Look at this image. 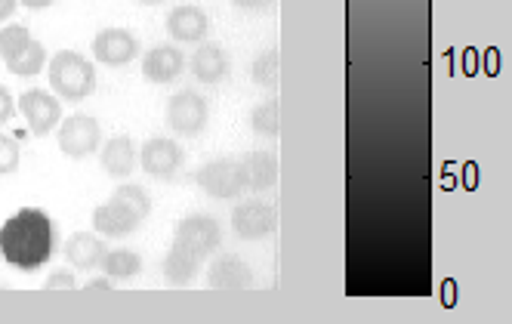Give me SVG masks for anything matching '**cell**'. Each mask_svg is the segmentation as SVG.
Masks as SVG:
<instances>
[{"mask_svg":"<svg viewBox=\"0 0 512 324\" xmlns=\"http://www.w3.org/2000/svg\"><path fill=\"white\" fill-rule=\"evenodd\" d=\"M0 254L19 272H38L56 254V226L41 207H22L0 226Z\"/></svg>","mask_w":512,"mask_h":324,"instance_id":"cell-1","label":"cell"},{"mask_svg":"<svg viewBox=\"0 0 512 324\" xmlns=\"http://www.w3.org/2000/svg\"><path fill=\"white\" fill-rule=\"evenodd\" d=\"M50 90L59 96V99H68V102H81V99H90L99 87L96 81V65L75 53V50H59L53 59H50Z\"/></svg>","mask_w":512,"mask_h":324,"instance_id":"cell-2","label":"cell"},{"mask_svg":"<svg viewBox=\"0 0 512 324\" xmlns=\"http://www.w3.org/2000/svg\"><path fill=\"white\" fill-rule=\"evenodd\" d=\"M192 183L207 192L210 198H219V201H232L244 192V176H241V164L238 158H216V161H207L204 167L195 170Z\"/></svg>","mask_w":512,"mask_h":324,"instance_id":"cell-3","label":"cell"},{"mask_svg":"<svg viewBox=\"0 0 512 324\" xmlns=\"http://www.w3.org/2000/svg\"><path fill=\"white\" fill-rule=\"evenodd\" d=\"M164 121L173 133L179 136H201L207 130V121H210V108H207V99L198 96L195 90H182L176 93L167 108H164Z\"/></svg>","mask_w":512,"mask_h":324,"instance_id":"cell-4","label":"cell"},{"mask_svg":"<svg viewBox=\"0 0 512 324\" xmlns=\"http://www.w3.org/2000/svg\"><path fill=\"white\" fill-rule=\"evenodd\" d=\"M139 161H142V170L152 179H158V183H173L182 170V164H186V149L167 136H155L142 146Z\"/></svg>","mask_w":512,"mask_h":324,"instance_id":"cell-5","label":"cell"},{"mask_svg":"<svg viewBox=\"0 0 512 324\" xmlns=\"http://www.w3.org/2000/svg\"><path fill=\"white\" fill-rule=\"evenodd\" d=\"M19 112L34 136H50V130L62 121V99H56L50 90L34 87L19 96Z\"/></svg>","mask_w":512,"mask_h":324,"instance_id":"cell-6","label":"cell"},{"mask_svg":"<svg viewBox=\"0 0 512 324\" xmlns=\"http://www.w3.org/2000/svg\"><path fill=\"white\" fill-rule=\"evenodd\" d=\"M99 139H102L99 121L90 115H71L59 124V149L62 155L75 161L90 158L99 149Z\"/></svg>","mask_w":512,"mask_h":324,"instance_id":"cell-7","label":"cell"},{"mask_svg":"<svg viewBox=\"0 0 512 324\" xmlns=\"http://www.w3.org/2000/svg\"><path fill=\"white\" fill-rule=\"evenodd\" d=\"M223 241V232H219V223L207 213H192L186 216L179 226H176V235H173V244H182L192 254H198L201 260H207L213 250Z\"/></svg>","mask_w":512,"mask_h":324,"instance_id":"cell-8","label":"cell"},{"mask_svg":"<svg viewBox=\"0 0 512 324\" xmlns=\"http://www.w3.org/2000/svg\"><path fill=\"white\" fill-rule=\"evenodd\" d=\"M232 229L244 241L269 238L278 229V210L266 201H244L232 210Z\"/></svg>","mask_w":512,"mask_h":324,"instance_id":"cell-9","label":"cell"},{"mask_svg":"<svg viewBox=\"0 0 512 324\" xmlns=\"http://www.w3.org/2000/svg\"><path fill=\"white\" fill-rule=\"evenodd\" d=\"M93 56L102 65H127L139 56V41L136 34L127 28H102L96 38H93Z\"/></svg>","mask_w":512,"mask_h":324,"instance_id":"cell-10","label":"cell"},{"mask_svg":"<svg viewBox=\"0 0 512 324\" xmlns=\"http://www.w3.org/2000/svg\"><path fill=\"white\" fill-rule=\"evenodd\" d=\"M93 226L105 238H127L142 226V216H136L124 201L112 195V201H105L93 210Z\"/></svg>","mask_w":512,"mask_h":324,"instance_id":"cell-11","label":"cell"},{"mask_svg":"<svg viewBox=\"0 0 512 324\" xmlns=\"http://www.w3.org/2000/svg\"><path fill=\"white\" fill-rule=\"evenodd\" d=\"M164 28L173 41L179 44H201L207 38V31H210V19L201 7H173L164 19Z\"/></svg>","mask_w":512,"mask_h":324,"instance_id":"cell-12","label":"cell"},{"mask_svg":"<svg viewBox=\"0 0 512 324\" xmlns=\"http://www.w3.org/2000/svg\"><path fill=\"white\" fill-rule=\"evenodd\" d=\"M182 68H186V56L173 44H158L142 59V75L152 84H173L182 75Z\"/></svg>","mask_w":512,"mask_h":324,"instance_id":"cell-13","label":"cell"},{"mask_svg":"<svg viewBox=\"0 0 512 324\" xmlns=\"http://www.w3.org/2000/svg\"><path fill=\"white\" fill-rule=\"evenodd\" d=\"M207 284L213 291H244V287L253 284V269L235 257V254H223L216 257L207 269Z\"/></svg>","mask_w":512,"mask_h":324,"instance_id":"cell-14","label":"cell"},{"mask_svg":"<svg viewBox=\"0 0 512 324\" xmlns=\"http://www.w3.org/2000/svg\"><path fill=\"white\" fill-rule=\"evenodd\" d=\"M189 65H192V75L201 84H210V87L229 81V71H232L229 53H226V47H219V44H201Z\"/></svg>","mask_w":512,"mask_h":324,"instance_id":"cell-15","label":"cell"},{"mask_svg":"<svg viewBox=\"0 0 512 324\" xmlns=\"http://www.w3.org/2000/svg\"><path fill=\"white\" fill-rule=\"evenodd\" d=\"M244 189L250 192H269L278 183V158L272 152H247L238 155Z\"/></svg>","mask_w":512,"mask_h":324,"instance_id":"cell-16","label":"cell"},{"mask_svg":"<svg viewBox=\"0 0 512 324\" xmlns=\"http://www.w3.org/2000/svg\"><path fill=\"white\" fill-rule=\"evenodd\" d=\"M105 247L108 244L99 235H93V232H75V235L65 241V260L75 266V269H81V272H90V269H96L102 263Z\"/></svg>","mask_w":512,"mask_h":324,"instance_id":"cell-17","label":"cell"},{"mask_svg":"<svg viewBox=\"0 0 512 324\" xmlns=\"http://www.w3.org/2000/svg\"><path fill=\"white\" fill-rule=\"evenodd\" d=\"M102 170L112 179H127L136 170V146L130 136H115L105 142V149L99 155Z\"/></svg>","mask_w":512,"mask_h":324,"instance_id":"cell-18","label":"cell"},{"mask_svg":"<svg viewBox=\"0 0 512 324\" xmlns=\"http://www.w3.org/2000/svg\"><path fill=\"white\" fill-rule=\"evenodd\" d=\"M201 263H204V260H201L198 254H192V250H186L182 244H170L167 257H164V278H167V284H173V287H186V284L198 275Z\"/></svg>","mask_w":512,"mask_h":324,"instance_id":"cell-19","label":"cell"},{"mask_svg":"<svg viewBox=\"0 0 512 324\" xmlns=\"http://www.w3.org/2000/svg\"><path fill=\"white\" fill-rule=\"evenodd\" d=\"M102 272L115 281H127V278H136L142 272V257L133 254V250H105L102 257Z\"/></svg>","mask_w":512,"mask_h":324,"instance_id":"cell-20","label":"cell"},{"mask_svg":"<svg viewBox=\"0 0 512 324\" xmlns=\"http://www.w3.org/2000/svg\"><path fill=\"white\" fill-rule=\"evenodd\" d=\"M44 65H47V50H44V44H41V41H31L7 68H10V75H16V78H38L41 71H44Z\"/></svg>","mask_w":512,"mask_h":324,"instance_id":"cell-21","label":"cell"},{"mask_svg":"<svg viewBox=\"0 0 512 324\" xmlns=\"http://www.w3.org/2000/svg\"><path fill=\"white\" fill-rule=\"evenodd\" d=\"M250 124H253V130L260 133V136L275 139L278 130H281V105H278V99H266V102L256 105L253 112H250Z\"/></svg>","mask_w":512,"mask_h":324,"instance_id":"cell-22","label":"cell"},{"mask_svg":"<svg viewBox=\"0 0 512 324\" xmlns=\"http://www.w3.org/2000/svg\"><path fill=\"white\" fill-rule=\"evenodd\" d=\"M278 71H281V56L272 47V50H263L260 56L253 59L250 75H253V84H260L266 90H275L278 87Z\"/></svg>","mask_w":512,"mask_h":324,"instance_id":"cell-23","label":"cell"},{"mask_svg":"<svg viewBox=\"0 0 512 324\" xmlns=\"http://www.w3.org/2000/svg\"><path fill=\"white\" fill-rule=\"evenodd\" d=\"M31 31L25 25H7V28H0V59H4L7 65L31 44Z\"/></svg>","mask_w":512,"mask_h":324,"instance_id":"cell-24","label":"cell"},{"mask_svg":"<svg viewBox=\"0 0 512 324\" xmlns=\"http://www.w3.org/2000/svg\"><path fill=\"white\" fill-rule=\"evenodd\" d=\"M19 161H22V155H19L16 139L0 133V176L16 173V170H19Z\"/></svg>","mask_w":512,"mask_h":324,"instance_id":"cell-25","label":"cell"},{"mask_svg":"<svg viewBox=\"0 0 512 324\" xmlns=\"http://www.w3.org/2000/svg\"><path fill=\"white\" fill-rule=\"evenodd\" d=\"M78 287V278L71 272H56L44 281V291H75Z\"/></svg>","mask_w":512,"mask_h":324,"instance_id":"cell-26","label":"cell"},{"mask_svg":"<svg viewBox=\"0 0 512 324\" xmlns=\"http://www.w3.org/2000/svg\"><path fill=\"white\" fill-rule=\"evenodd\" d=\"M16 115V102L7 87H0V124H7Z\"/></svg>","mask_w":512,"mask_h":324,"instance_id":"cell-27","label":"cell"},{"mask_svg":"<svg viewBox=\"0 0 512 324\" xmlns=\"http://www.w3.org/2000/svg\"><path fill=\"white\" fill-rule=\"evenodd\" d=\"M238 10H247V13H263L269 7H275V0H232Z\"/></svg>","mask_w":512,"mask_h":324,"instance_id":"cell-28","label":"cell"},{"mask_svg":"<svg viewBox=\"0 0 512 324\" xmlns=\"http://www.w3.org/2000/svg\"><path fill=\"white\" fill-rule=\"evenodd\" d=\"M112 287H115V278H108V275L87 281V291H112Z\"/></svg>","mask_w":512,"mask_h":324,"instance_id":"cell-29","label":"cell"},{"mask_svg":"<svg viewBox=\"0 0 512 324\" xmlns=\"http://www.w3.org/2000/svg\"><path fill=\"white\" fill-rule=\"evenodd\" d=\"M16 7H19V0H0V22L10 19L16 13Z\"/></svg>","mask_w":512,"mask_h":324,"instance_id":"cell-30","label":"cell"},{"mask_svg":"<svg viewBox=\"0 0 512 324\" xmlns=\"http://www.w3.org/2000/svg\"><path fill=\"white\" fill-rule=\"evenodd\" d=\"M19 4H25L28 10H47L56 4V0H19Z\"/></svg>","mask_w":512,"mask_h":324,"instance_id":"cell-31","label":"cell"},{"mask_svg":"<svg viewBox=\"0 0 512 324\" xmlns=\"http://www.w3.org/2000/svg\"><path fill=\"white\" fill-rule=\"evenodd\" d=\"M136 4H145V7H161L164 0H136Z\"/></svg>","mask_w":512,"mask_h":324,"instance_id":"cell-32","label":"cell"}]
</instances>
